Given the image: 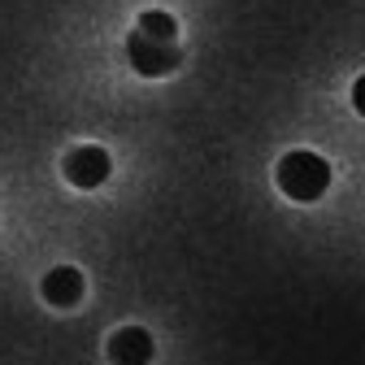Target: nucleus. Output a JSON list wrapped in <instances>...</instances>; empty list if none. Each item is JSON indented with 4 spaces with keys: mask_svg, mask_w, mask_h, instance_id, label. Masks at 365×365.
<instances>
[{
    "mask_svg": "<svg viewBox=\"0 0 365 365\" xmlns=\"http://www.w3.org/2000/svg\"><path fill=\"white\" fill-rule=\"evenodd\" d=\"M279 192L287 200H300V205H313V200H322L327 187H331V161L327 157H317L309 148H296L279 161Z\"/></svg>",
    "mask_w": 365,
    "mask_h": 365,
    "instance_id": "obj_1",
    "label": "nucleus"
},
{
    "mask_svg": "<svg viewBox=\"0 0 365 365\" xmlns=\"http://www.w3.org/2000/svg\"><path fill=\"white\" fill-rule=\"evenodd\" d=\"M126 61H130L135 74H144V78H165V74L178 70L182 53H178L174 39H153V35H144L140 26H135L130 39H126Z\"/></svg>",
    "mask_w": 365,
    "mask_h": 365,
    "instance_id": "obj_2",
    "label": "nucleus"
},
{
    "mask_svg": "<svg viewBox=\"0 0 365 365\" xmlns=\"http://www.w3.org/2000/svg\"><path fill=\"white\" fill-rule=\"evenodd\" d=\"M109 170H113V161H109V153L96 148V144H83V148L66 153V161H61L66 182H74V187H83V192L101 187V182L109 178Z\"/></svg>",
    "mask_w": 365,
    "mask_h": 365,
    "instance_id": "obj_3",
    "label": "nucleus"
},
{
    "mask_svg": "<svg viewBox=\"0 0 365 365\" xmlns=\"http://www.w3.org/2000/svg\"><path fill=\"white\" fill-rule=\"evenodd\" d=\"M83 292H87V279L74 265H57L53 274H43V300L53 309H74L83 300Z\"/></svg>",
    "mask_w": 365,
    "mask_h": 365,
    "instance_id": "obj_4",
    "label": "nucleus"
},
{
    "mask_svg": "<svg viewBox=\"0 0 365 365\" xmlns=\"http://www.w3.org/2000/svg\"><path fill=\"white\" fill-rule=\"evenodd\" d=\"M109 361L113 365H148L153 361V335L144 327H122L109 339Z\"/></svg>",
    "mask_w": 365,
    "mask_h": 365,
    "instance_id": "obj_5",
    "label": "nucleus"
},
{
    "mask_svg": "<svg viewBox=\"0 0 365 365\" xmlns=\"http://www.w3.org/2000/svg\"><path fill=\"white\" fill-rule=\"evenodd\" d=\"M135 26H140L144 35H153V39H174V35H178V22H174L170 14H161V9L140 14V22H135Z\"/></svg>",
    "mask_w": 365,
    "mask_h": 365,
    "instance_id": "obj_6",
    "label": "nucleus"
},
{
    "mask_svg": "<svg viewBox=\"0 0 365 365\" xmlns=\"http://www.w3.org/2000/svg\"><path fill=\"white\" fill-rule=\"evenodd\" d=\"M352 109H356V113L365 118V74H361V78L352 83Z\"/></svg>",
    "mask_w": 365,
    "mask_h": 365,
    "instance_id": "obj_7",
    "label": "nucleus"
}]
</instances>
